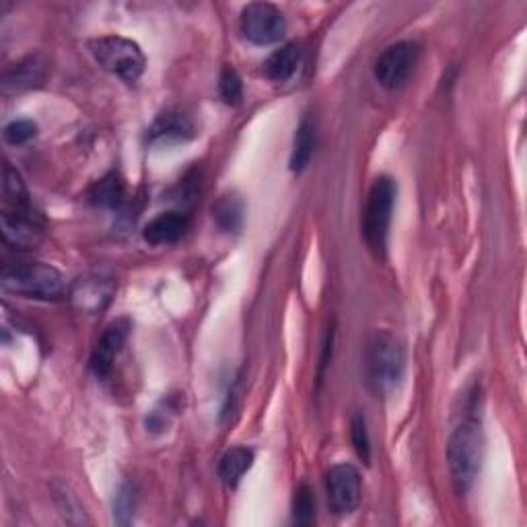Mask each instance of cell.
<instances>
[{"label": "cell", "instance_id": "cell-7", "mask_svg": "<svg viewBox=\"0 0 527 527\" xmlns=\"http://www.w3.org/2000/svg\"><path fill=\"white\" fill-rule=\"evenodd\" d=\"M243 38L254 46H272L285 38L287 21L283 11L270 3H252L243 9L239 21Z\"/></svg>", "mask_w": 527, "mask_h": 527}, {"label": "cell", "instance_id": "cell-6", "mask_svg": "<svg viewBox=\"0 0 527 527\" xmlns=\"http://www.w3.org/2000/svg\"><path fill=\"white\" fill-rule=\"evenodd\" d=\"M420 60V46L412 40H402L385 48L375 60L373 73L381 87L396 91L406 85Z\"/></svg>", "mask_w": 527, "mask_h": 527}, {"label": "cell", "instance_id": "cell-18", "mask_svg": "<svg viewBox=\"0 0 527 527\" xmlns=\"http://www.w3.org/2000/svg\"><path fill=\"white\" fill-rule=\"evenodd\" d=\"M243 215H245V206L237 194H225L213 206V217L219 229L225 233L239 231L243 225Z\"/></svg>", "mask_w": 527, "mask_h": 527}, {"label": "cell", "instance_id": "cell-9", "mask_svg": "<svg viewBox=\"0 0 527 527\" xmlns=\"http://www.w3.org/2000/svg\"><path fill=\"white\" fill-rule=\"evenodd\" d=\"M328 501L336 515H350L361 503V472L353 464H336L326 474Z\"/></svg>", "mask_w": 527, "mask_h": 527}, {"label": "cell", "instance_id": "cell-2", "mask_svg": "<svg viewBox=\"0 0 527 527\" xmlns=\"http://www.w3.org/2000/svg\"><path fill=\"white\" fill-rule=\"evenodd\" d=\"M482 429L478 418H464L447 441V464L455 490L466 495L474 486L482 464Z\"/></svg>", "mask_w": 527, "mask_h": 527}, {"label": "cell", "instance_id": "cell-1", "mask_svg": "<svg viewBox=\"0 0 527 527\" xmlns=\"http://www.w3.org/2000/svg\"><path fill=\"white\" fill-rule=\"evenodd\" d=\"M406 373V348L394 332H377L365 355V377L375 396L394 394Z\"/></svg>", "mask_w": 527, "mask_h": 527}, {"label": "cell", "instance_id": "cell-4", "mask_svg": "<svg viewBox=\"0 0 527 527\" xmlns=\"http://www.w3.org/2000/svg\"><path fill=\"white\" fill-rule=\"evenodd\" d=\"M398 186L390 175L377 178L367 194L365 210H363V237L369 245V250L383 258L388 250V235L392 225V215L396 206Z\"/></svg>", "mask_w": 527, "mask_h": 527}, {"label": "cell", "instance_id": "cell-17", "mask_svg": "<svg viewBox=\"0 0 527 527\" xmlns=\"http://www.w3.org/2000/svg\"><path fill=\"white\" fill-rule=\"evenodd\" d=\"M192 134H194V126L186 116L163 114L151 126L149 140L151 143H159V140H186Z\"/></svg>", "mask_w": 527, "mask_h": 527}, {"label": "cell", "instance_id": "cell-23", "mask_svg": "<svg viewBox=\"0 0 527 527\" xmlns=\"http://www.w3.org/2000/svg\"><path fill=\"white\" fill-rule=\"evenodd\" d=\"M35 136H38V124L33 120H15L5 128V140L15 147L29 143Z\"/></svg>", "mask_w": 527, "mask_h": 527}, {"label": "cell", "instance_id": "cell-20", "mask_svg": "<svg viewBox=\"0 0 527 527\" xmlns=\"http://www.w3.org/2000/svg\"><path fill=\"white\" fill-rule=\"evenodd\" d=\"M293 521L297 525H311L315 521V495L307 482H301L295 490Z\"/></svg>", "mask_w": 527, "mask_h": 527}, {"label": "cell", "instance_id": "cell-16", "mask_svg": "<svg viewBox=\"0 0 527 527\" xmlns=\"http://www.w3.org/2000/svg\"><path fill=\"white\" fill-rule=\"evenodd\" d=\"M315 122L311 116H303L295 130V140H293V151H291V171L301 173L309 167L315 151Z\"/></svg>", "mask_w": 527, "mask_h": 527}, {"label": "cell", "instance_id": "cell-19", "mask_svg": "<svg viewBox=\"0 0 527 527\" xmlns=\"http://www.w3.org/2000/svg\"><path fill=\"white\" fill-rule=\"evenodd\" d=\"M91 202L103 208H118L124 200V184L118 173H108L101 182H97L89 194Z\"/></svg>", "mask_w": 527, "mask_h": 527}, {"label": "cell", "instance_id": "cell-14", "mask_svg": "<svg viewBox=\"0 0 527 527\" xmlns=\"http://www.w3.org/2000/svg\"><path fill=\"white\" fill-rule=\"evenodd\" d=\"M301 60H303L301 46L287 44V46L278 48L276 52H272L268 56V60L264 62V75L270 81L285 83V81H289L297 73V68H299Z\"/></svg>", "mask_w": 527, "mask_h": 527}, {"label": "cell", "instance_id": "cell-12", "mask_svg": "<svg viewBox=\"0 0 527 527\" xmlns=\"http://www.w3.org/2000/svg\"><path fill=\"white\" fill-rule=\"evenodd\" d=\"M114 297V283L110 278L101 276H87L81 278L75 287L70 289V299H73L75 307L85 313H99Z\"/></svg>", "mask_w": 527, "mask_h": 527}, {"label": "cell", "instance_id": "cell-22", "mask_svg": "<svg viewBox=\"0 0 527 527\" xmlns=\"http://www.w3.org/2000/svg\"><path fill=\"white\" fill-rule=\"evenodd\" d=\"M219 93L227 105H239L243 99V83L237 75V70L231 66H225L221 79H219Z\"/></svg>", "mask_w": 527, "mask_h": 527}, {"label": "cell", "instance_id": "cell-24", "mask_svg": "<svg viewBox=\"0 0 527 527\" xmlns=\"http://www.w3.org/2000/svg\"><path fill=\"white\" fill-rule=\"evenodd\" d=\"M132 509H134V493L132 488H122L120 495H118V501H116V515H118V521L120 523H128L130 517H132Z\"/></svg>", "mask_w": 527, "mask_h": 527}, {"label": "cell", "instance_id": "cell-15", "mask_svg": "<svg viewBox=\"0 0 527 527\" xmlns=\"http://www.w3.org/2000/svg\"><path fill=\"white\" fill-rule=\"evenodd\" d=\"M252 466L254 451L250 447H231L219 462V476L227 488H235Z\"/></svg>", "mask_w": 527, "mask_h": 527}, {"label": "cell", "instance_id": "cell-11", "mask_svg": "<svg viewBox=\"0 0 527 527\" xmlns=\"http://www.w3.org/2000/svg\"><path fill=\"white\" fill-rule=\"evenodd\" d=\"M48 77V62L42 54H31L7 68L3 77L5 91H29L40 87Z\"/></svg>", "mask_w": 527, "mask_h": 527}, {"label": "cell", "instance_id": "cell-3", "mask_svg": "<svg viewBox=\"0 0 527 527\" xmlns=\"http://www.w3.org/2000/svg\"><path fill=\"white\" fill-rule=\"evenodd\" d=\"M3 289L27 299L56 301L66 293V280L52 264L15 262L3 268Z\"/></svg>", "mask_w": 527, "mask_h": 527}, {"label": "cell", "instance_id": "cell-13", "mask_svg": "<svg viewBox=\"0 0 527 527\" xmlns=\"http://www.w3.org/2000/svg\"><path fill=\"white\" fill-rule=\"evenodd\" d=\"M190 229V219L184 213H161L151 219L145 229L143 237L151 245H171L178 243Z\"/></svg>", "mask_w": 527, "mask_h": 527}, {"label": "cell", "instance_id": "cell-21", "mask_svg": "<svg viewBox=\"0 0 527 527\" xmlns=\"http://www.w3.org/2000/svg\"><path fill=\"white\" fill-rule=\"evenodd\" d=\"M350 441H353V447L361 462L369 464L371 462V439H369V429H367V418L365 414L357 412L350 420Z\"/></svg>", "mask_w": 527, "mask_h": 527}, {"label": "cell", "instance_id": "cell-10", "mask_svg": "<svg viewBox=\"0 0 527 527\" xmlns=\"http://www.w3.org/2000/svg\"><path fill=\"white\" fill-rule=\"evenodd\" d=\"M130 330H132L130 322L122 318V320L112 322L99 336L93 348V355H91V369L99 379H105L112 373L116 359L120 357V353L128 342Z\"/></svg>", "mask_w": 527, "mask_h": 527}, {"label": "cell", "instance_id": "cell-8", "mask_svg": "<svg viewBox=\"0 0 527 527\" xmlns=\"http://www.w3.org/2000/svg\"><path fill=\"white\" fill-rule=\"evenodd\" d=\"M0 231L7 245L15 250H35L44 241V221L35 208L3 206L0 213Z\"/></svg>", "mask_w": 527, "mask_h": 527}, {"label": "cell", "instance_id": "cell-5", "mask_svg": "<svg viewBox=\"0 0 527 527\" xmlns=\"http://www.w3.org/2000/svg\"><path fill=\"white\" fill-rule=\"evenodd\" d=\"M89 52L103 70H108L124 83H136L145 73L147 58L143 50L122 35H103V38L91 40Z\"/></svg>", "mask_w": 527, "mask_h": 527}]
</instances>
